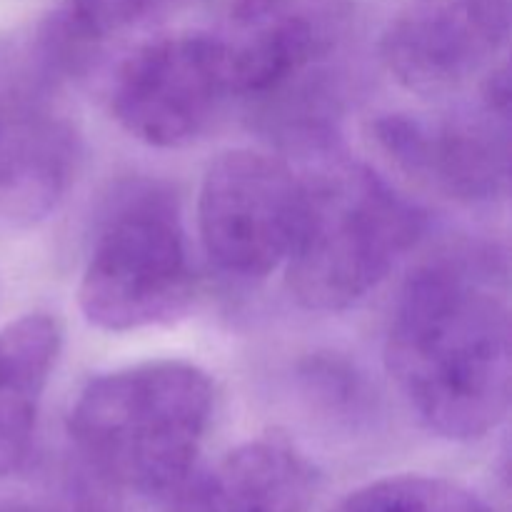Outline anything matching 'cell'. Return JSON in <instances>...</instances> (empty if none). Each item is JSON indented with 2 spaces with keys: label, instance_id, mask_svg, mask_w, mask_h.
<instances>
[{
  "label": "cell",
  "instance_id": "1",
  "mask_svg": "<svg viewBox=\"0 0 512 512\" xmlns=\"http://www.w3.org/2000/svg\"><path fill=\"white\" fill-rule=\"evenodd\" d=\"M505 268L488 253L423 265L395 303L385 363L420 423L445 440L493 433L510 410Z\"/></svg>",
  "mask_w": 512,
  "mask_h": 512
},
{
  "label": "cell",
  "instance_id": "13",
  "mask_svg": "<svg viewBox=\"0 0 512 512\" xmlns=\"http://www.w3.org/2000/svg\"><path fill=\"white\" fill-rule=\"evenodd\" d=\"M190 3L195 0H63L48 25L68 48L93 55L110 38L155 23Z\"/></svg>",
  "mask_w": 512,
  "mask_h": 512
},
{
  "label": "cell",
  "instance_id": "10",
  "mask_svg": "<svg viewBox=\"0 0 512 512\" xmlns=\"http://www.w3.org/2000/svg\"><path fill=\"white\" fill-rule=\"evenodd\" d=\"M80 138L73 120L28 83L0 85V220L30 225L73 185Z\"/></svg>",
  "mask_w": 512,
  "mask_h": 512
},
{
  "label": "cell",
  "instance_id": "2",
  "mask_svg": "<svg viewBox=\"0 0 512 512\" xmlns=\"http://www.w3.org/2000/svg\"><path fill=\"white\" fill-rule=\"evenodd\" d=\"M213 383L183 360H155L90 380L68 433L90 475L110 490L170 495L193 470L210 418Z\"/></svg>",
  "mask_w": 512,
  "mask_h": 512
},
{
  "label": "cell",
  "instance_id": "3",
  "mask_svg": "<svg viewBox=\"0 0 512 512\" xmlns=\"http://www.w3.org/2000/svg\"><path fill=\"white\" fill-rule=\"evenodd\" d=\"M303 183L288 288L303 308L338 313L388 278L423 235L425 218L365 165L333 163Z\"/></svg>",
  "mask_w": 512,
  "mask_h": 512
},
{
  "label": "cell",
  "instance_id": "14",
  "mask_svg": "<svg viewBox=\"0 0 512 512\" xmlns=\"http://www.w3.org/2000/svg\"><path fill=\"white\" fill-rule=\"evenodd\" d=\"M453 485L428 475H393L353 490L328 512H445Z\"/></svg>",
  "mask_w": 512,
  "mask_h": 512
},
{
  "label": "cell",
  "instance_id": "8",
  "mask_svg": "<svg viewBox=\"0 0 512 512\" xmlns=\"http://www.w3.org/2000/svg\"><path fill=\"white\" fill-rule=\"evenodd\" d=\"M230 95L218 33L163 35L135 48L110 83V110L133 138L178 148L198 138Z\"/></svg>",
  "mask_w": 512,
  "mask_h": 512
},
{
  "label": "cell",
  "instance_id": "12",
  "mask_svg": "<svg viewBox=\"0 0 512 512\" xmlns=\"http://www.w3.org/2000/svg\"><path fill=\"white\" fill-rule=\"evenodd\" d=\"M60 340L58 320L45 313L23 315L0 330V478L28 460Z\"/></svg>",
  "mask_w": 512,
  "mask_h": 512
},
{
  "label": "cell",
  "instance_id": "15",
  "mask_svg": "<svg viewBox=\"0 0 512 512\" xmlns=\"http://www.w3.org/2000/svg\"><path fill=\"white\" fill-rule=\"evenodd\" d=\"M445 512H495L485 503L483 498L473 493V490L463 488V485L455 483L453 490H450L448 505H445Z\"/></svg>",
  "mask_w": 512,
  "mask_h": 512
},
{
  "label": "cell",
  "instance_id": "16",
  "mask_svg": "<svg viewBox=\"0 0 512 512\" xmlns=\"http://www.w3.org/2000/svg\"><path fill=\"white\" fill-rule=\"evenodd\" d=\"M0 512H45V510L28 508V505H8V508H0Z\"/></svg>",
  "mask_w": 512,
  "mask_h": 512
},
{
  "label": "cell",
  "instance_id": "7",
  "mask_svg": "<svg viewBox=\"0 0 512 512\" xmlns=\"http://www.w3.org/2000/svg\"><path fill=\"white\" fill-rule=\"evenodd\" d=\"M375 140L400 170L460 203H495L510 183V75L493 68L480 108L448 120L388 113L373 123Z\"/></svg>",
  "mask_w": 512,
  "mask_h": 512
},
{
  "label": "cell",
  "instance_id": "6",
  "mask_svg": "<svg viewBox=\"0 0 512 512\" xmlns=\"http://www.w3.org/2000/svg\"><path fill=\"white\" fill-rule=\"evenodd\" d=\"M353 25L350 0H230L223 43L230 95L258 108L328 88L325 63Z\"/></svg>",
  "mask_w": 512,
  "mask_h": 512
},
{
  "label": "cell",
  "instance_id": "11",
  "mask_svg": "<svg viewBox=\"0 0 512 512\" xmlns=\"http://www.w3.org/2000/svg\"><path fill=\"white\" fill-rule=\"evenodd\" d=\"M318 470L280 435L230 450L195 490V512H305L318 495Z\"/></svg>",
  "mask_w": 512,
  "mask_h": 512
},
{
  "label": "cell",
  "instance_id": "5",
  "mask_svg": "<svg viewBox=\"0 0 512 512\" xmlns=\"http://www.w3.org/2000/svg\"><path fill=\"white\" fill-rule=\"evenodd\" d=\"M305 183L285 160L230 150L205 170L198 233L210 263L235 280H263L288 260L303 218Z\"/></svg>",
  "mask_w": 512,
  "mask_h": 512
},
{
  "label": "cell",
  "instance_id": "4",
  "mask_svg": "<svg viewBox=\"0 0 512 512\" xmlns=\"http://www.w3.org/2000/svg\"><path fill=\"white\" fill-rule=\"evenodd\" d=\"M193 295L195 270L170 195L128 193L105 218L80 278L85 320L108 333L153 328L180 318Z\"/></svg>",
  "mask_w": 512,
  "mask_h": 512
},
{
  "label": "cell",
  "instance_id": "9",
  "mask_svg": "<svg viewBox=\"0 0 512 512\" xmlns=\"http://www.w3.org/2000/svg\"><path fill=\"white\" fill-rule=\"evenodd\" d=\"M510 38V0H410L380 40L410 93L448 95L488 70Z\"/></svg>",
  "mask_w": 512,
  "mask_h": 512
}]
</instances>
